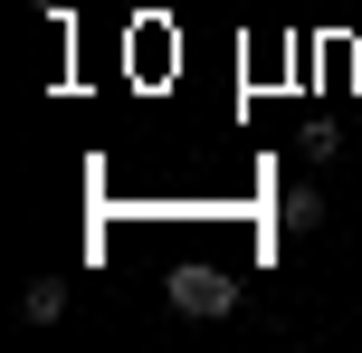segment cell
Masks as SVG:
<instances>
[{
  "instance_id": "cell-1",
  "label": "cell",
  "mask_w": 362,
  "mask_h": 353,
  "mask_svg": "<svg viewBox=\"0 0 362 353\" xmlns=\"http://www.w3.org/2000/svg\"><path fill=\"white\" fill-rule=\"evenodd\" d=\"M163 306L172 316H238V267H219V258H181L172 267V287H163Z\"/></svg>"
},
{
  "instance_id": "cell-2",
  "label": "cell",
  "mask_w": 362,
  "mask_h": 353,
  "mask_svg": "<svg viewBox=\"0 0 362 353\" xmlns=\"http://www.w3.org/2000/svg\"><path fill=\"white\" fill-rule=\"evenodd\" d=\"M276 229H286V239L325 229V191H315V182H286V191H276Z\"/></svg>"
},
{
  "instance_id": "cell-3",
  "label": "cell",
  "mask_w": 362,
  "mask_h": 353,
  "mask_svg": "<svg viewBox=\"0 0 362 353\" xmlns=\"http://www.w3.org/2000/svg\"><path fill=\"white\" fill-rule=\"evenodd\" d=\"M19 316H29V325H57V316H67V287H57V277L19 287Z\"/></svg>"
}]
</instances>
